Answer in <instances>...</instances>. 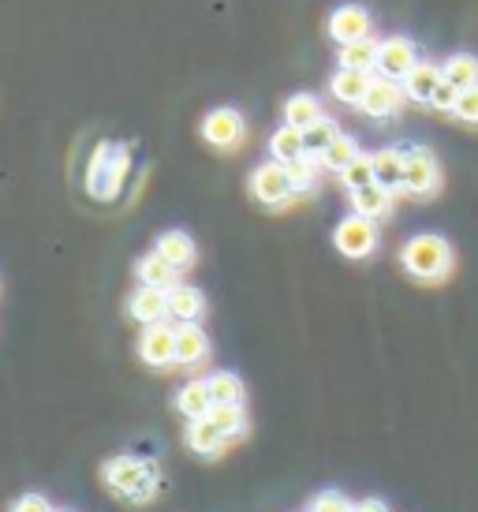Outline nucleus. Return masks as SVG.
<instances>
[{
	"instance_id": "nucleus-6",
	"label": "nucleus",
	"mask_w": 478,
	"mask_h": 512,
	"mask_svg": "<svg viewBox=\"0 0 478 512\" xmlns=\"http://www.w3.org/2000/svg\"><path fill=\"white\" fill-rule=\"evenodd\" d=\"M251 195L262 202V206H284V202L296 195V184H292L288 165H281V161H266L262 169H254Z\"/></svg>"
},
{
	"instance_id": "nucleus-36",
	"label": "nucleus",
	"mask_w": 478,
	"mask_h": 512,
	"mask_svg": "<svg viewBox=\"0 0 478 512\" xmlns=\"http://www.w3.org/2000/svg\"><path fill=\"white\" fill-rule=\"evenodd\" d=\"M12 512H57V509H53L42 494H23V498L12 505Z\"/></svg>"
},
{
	"instance_id": "nucleus-26",
	"label": "nucleus",
	"mask_w": 478,
	"mask_h": 512,
	"mask_svg": "<svg viewBox=\"0 0 478 512\" xmlns=\"http://www.w3.org/2000/svg\"><path fill=\"white\" fill-rule=\"evenodd\" d=\"M378 45L381 42H374V38L340 45V68H352V72H374V64H378Z\"/></svg>"
},
{
	"instance_id": "nucleus-14",
	"label": "nucleus",
	"mask_w": 478,
	"mask_h": 512,
	"mask_svg": "<svg viewBox=\"0 0 478 512\" xmlns=\"http://www.w3.org/2000/svg\"><path fill=\"white\" fill-rule=\"evenodd\" d=\"M352 210L370 217V221H381V217L393 214V191L381 184L359 187V191H352Z\"/></svg>"
},
{
	"instance_id": "nucleus-9",
	"label": "nucleus",
	"mask_w": 478,
	"mask_h": 512,
	"mask_svg": "<svg viewBox=\"0 0 478 512\" xmlns=\"http://www.w3.org/2000/svg\"><path fill=\"white\" fill-rule=\"evenodd\" d=\"M370 27H374V19H370V12L359 8V4H344V8H337V12L329 15V34H333V42H340V45L370 38Z\"/></svg>"
},
{
	"instance_id": "nucleus-21",
	"label": "nucleus",
	"mask_w": 478,
	"mask_h": 512,
	"mask_svg": "<svg viewBox=\"0 0 478 512\" xmlns=\"http://www.w3.org/2000/svg\"><path fill=\"white\" fill-rule=\"evenodd\" d=\"M176 408L180 415L187 419H206L213 412V393H210V382H187L180 389V397H176Z\"/></svg>"
},
{
	"instance_id": "nucleus-15",
	"label": "nucleus",
	"mask_w": 478,
	"mask_h": 512,
	"mask_svg": "<svg viewBox=\"0 0 478 512\" xmlns=\"http://www.w3.org/2000/svg\"><path fill=\"white\" fill-rule=\"evenodd\" d=\"M370 83H374V75H370V72H352V68H340V72L333 75L329 90H333V98H337L340 105H363Z\"/></svg>"
},
{
	"instance_id": "nucleus-5",
	"label": "nucleus",
	"mask_w": 478,
	"mask_h": 512,
	"mask_svg": "<svg viewBox=\"0 0 478 512\" xmlns=\"http://www.w3.org/2000/svg\"><path fill=\"white\" fill-rule=\"evenodd\" d=\"M437 187H441V165H437V157L430 150H408V161H404V195L411 199H430L437 195Z\"/></svg>"
},
{
	"instance_id": "nucleus-38",
	"label": "nucleus",
	"mask_w": 478,
	"mask_h": 512,
	"mask_svg": "<svg viewBox=\"0 0 478 512\" xmlns=\"http://www.w3.org/2000/svg\"><path fill=\"white\" fill-rule=\"evenodd\" d=\"M57 512H68V509H57Z\"/></svg>"
},
{
	"instance_id": "nucleus-28",
	"label": "nucleus",
	"mask_w": 478,
	"mask_h": 512,
	"mask_svg": "<svg viewBox=\"0 0 478 512\" xmlns=\"http://www.w3.org/2000/svg\"><path fill=\"white\" fill-rule=\"evenodd\" d=\"M337 139H340V128L333 124V120H325V116L318 120V124H314V128L303 131V146H307L310 157H322L329 146L337 143Z\"/></svg>"
},
{
	"instance_id": "nucleus-23",
	"label": "nucleus",
	"mask_w": 478,
	"mask_h": 512,
	"mask_svg": "<svg viewBox=\"0 0 478 512\" xmlns=\"http://www.w3.org/2000/svg\"><path fill=\"white\" fill-rule=\"evenodd\" d=\"M187 445H191L195 453H202V456H217L228 441L221 438V430L213 427L210 415H206V419H191V427H187Z\"/></svg>"
},
{
	"instance_id": "nucleus-31",
	"label": "nucleus",
	"mask_w": 478,
	"mask_h": 512,
	"mask_svg": "<svg viewBox=\"0 0 478 512\" xmlns=\"http://www.w3.org/2000/svg\"><path fill=\"white\" fill-rule=\"evenodd\" d=\"M340 180H344V187H348V191L370 187V184H374V157H370V154H359L352 161V165H348V169L340 172Z\"/></svg>"
},
{
	"instance_id": "nucleus-34",
	"label": "nucleus",
	"mask_w": 478,
	"mask_h": 512,
	"mask_svg": "<svg viewBox=\"0 0 478 512\" xmlns=\"http://www.w3.org/2000/svg\"><path fill=\"white\" fill-rule=\"evenodd\" d=\"M456 120H464V124H471V128H478V86H471V90H464L460 94V101H456Z\"/></svg>"
},
{
	"instance_id": "nucleus-10",
	"label": "nucleus",
	"mask_w": 478,
	"mask_h": 512,
	"mask_svg": "<svg viewBox=\"0 0 478 512\" xmlns=\"http://www.w3.org/2000/svg\"><path fill=\"white\" fill-rule=\"evenodd\" d=\"M404 98H408V94H404V86L393 83V79H381L378 75V79L370 83V90H366V98H363L359 109H363L366 116H374V120H389V116L400 113Z\"/></svg>"
},
{
	"instance_id": "nucleus-22",
	"label": "nucleus",
	"mask_w": 478,
	"mask_h": 512,
	"mask_svg": "<svg viewBox=\"0 0 478 512\" xmlns=\"http://www.w3.org/2000/svg\"><path fill=\"white\" fill-rule=\"evenodd\" d=\"M318 120H322V101L314 98V94H296V98H288V105H284V124L307 131V128H314Z\"/></svg>"
},
{
	"instance_id": "nucleus-12",
	"label": "nucleus",
	"mask_w": 478,
	"mask_h": 512,
	"mask_svg": "<svg viewBox=\"0 0 478 512\" xmlns=\"http://www.w3.org/2000/svg\"><path fill=\"white\" fill-rule=\"evenodd\" d=\"M127 314L142 322V326H157L169 318V292L165 288H146L142 285L135 296L127 299Z\"/></svg>"
},
{
	"instance_id": "nucleus-17",
	"label": "nucleus",
	"mask_w": 478,
	"mask_h": 512,
	"mask_svg": "<svg viewBox=\"0 0 478 512\" xmlns=\"http://www.w3.org/2000/svg\"><path fill=\"white\" fill-rule=\"evenodd\" d=\"M404 161L408 150H378L374 154V184L389 187V191H404Z\"/></svg>"
},
{
	"instance_id": "nucleus-29",
	"label": "nucleus",
	"mask_w": 478,
	"mask_h": 512,
	"mask_svg": "<svg viewBox=\"0 0 478 512\" xmlns=\"http://www.w3.org/2000/svg\"><path fill=\"white\" fill-rule=\"evenodd\" d=\"M355 157H359V143H355V139H348V135H340L337 143L329 146V150H325L318 161H322L329 172H344L355 161Z\"/></svg>"
},
{
	"instance_id": "nucleus-8",
	"label": "nucleus",
	"mask_w": 478,
	"mask_h": 512,
	"mask_svg": "<svg viewBox=\"0 0 478 512\" xmlns=\"http://www.w3.org/2000/svg\"><path fill=\"white\" fill-rule=\"evenodd\" d=\"M139 356L146 367H172L176 363V329L157 322V326L142 329V341H139Z\"/></svg>"
},
{
	"instance_id": "nucleus-27",
	"label": "nucleus",
	"mask_w": 478,
	"mask_h": 512,
	"mask_svg": "<svg viewBox=\"0 0 478 512\" xmlns=\"http://www.w3.org/2000/svg\"><path fill=\"white\" fill-rule=\"evenodd\" d=\"M269 150H273V157H277L281 165H292V161H299V157L307 154V146H303V131L292 128V124H284L281 131H273Z\"/></svg>"
},
{
	"instance_id": "nucleus-37",
	"label": "nucleus",
	"mask_w": 478,
	"mask_h": 512,
	"mask_svg": "<svg viewBox=\"0 0 478 512\" xmlns=\"http://www.w3.org/2000/svg\"><path fill=\"white\" fill-rule=\"evenodd\" d=\"M355 512H389V505L381 498H363L359 505H355Z\"/></svg>"
},
{
	"instance_id": "nucleus-13",
	"label": "nucleus",
	"mask_w": 478,
	"mask_h": 512,
	"mask_svg": "<svg viewBox=\"0 0 478 512\" xmlns=\"http://www.w3.org/2000/svg\"><path fill=\"white\" fill-rule=\"evenodd\" d=\"M210 356V337L198 322H183L176 326V363L180 367H195Z\"/></svg>"
},
{
	"instance_id": "nucleus-7",
	"label": "nucleus",
	"mask_w": 478,
	"mask_h": 512,
	"mask_svg": "<svg viewBox=\"0 0 478 512\" xmlns=\"http://www.w3.org/2000/svg\"><path fill=\"white\" fill-rule=\"evenodd\" d=\"M150 475H154V468H150V464H142V460H131V456H113V460L101 468L105 486L127 501H131V494H135Z\"/></svg>"
},
{
	"instance_id": "nucleus-19",
	"label": "nucleus",
	"mask_w": 478,
	"mask_h": 512,
	"mask_svg": "<svg viewBox=\"0 0 478 512\" xmlns=\"http://www.w3.org/2000/svg\"><path fill=\"white\" fill-rule=\"evenodd\" d=\"M169 314L176 322H198L202 314H206V296L191 285H176L169 288Z\"/></svg>"
},
{
	"instance_id": "nucleus-32",
	"label": "nucleus",
	"mask_w": 478,
	"mask_h": 512,
	"mask_svg": "<svg viewBox=\"0 0 478 512\" xmlns=\"http://www.w3.org/2000/svg\"><path fill=\"white\" fill-rule=\"evenodd\" d=\"M288 172H292V184H296V191H310V187L318 184V165H314V157L303 154L299 161H292L288 165Z\"/></svg>"
},
{
	"instance_id": "nucleus-16",
	"label": "nucleus",
	"mask_w": 478,
	"mask_h": 512,
	"mask_svg": "<svg viewBox=\"0 0 478 512\" xmlns=\"http://www.w3.org/2000/svg\"><path fill=\"white\" fill-rule=\"evenodd\" d=\"M441 68L437 64H426V60H419V68L404 79V94H408V101H415V105H430L434 101V90L441 86Z\"/></svg>"
},
{
	"instance_id": "nucleus-3",
	"label": "nucleus",
	"mask_w": 478,
	"mask_h": 512,
	"mask_svg": "<svg viewBox=\"0 0 478 512\" xmlns=\"http://www.w3.org/2000/svg\"><path fill=\"white\" fill-rule=\"evenodd\" d=\"M333 243L344 258H370L378 251V221H370L363 214L344 217L333 232Z\"/></svg>"
},
{
	"instance_id": "nucleus-33",
	"label": "nucleus",
	"mask_w": 478,
	"mask_h": 512,
	"mask_svg": "<svg viewBox=\"0 0 478 512\" xmlns=\"http://www.w3.org/2000/svg\"><path fill=\"white\" fill-rule=\"evenodd\" d=\"M310 512H355V505L340 490H322L318 498L310 501Z\"/></svg>"
},
{
	"instance_id": "nucleus-25",
	"label": "nucleus",
	"mask_w": 478,
	"mask_h": 512,
	"mask_svg": "<svg viewBox=\"0 0 478 512\" xmlns=\"http://www.w3.org/2000/svg\"><path fill=\"white\" fill-rule=\"evenodd\" d=\"M210 423L221 430L225 441H236L247 434V415H243V404H213Z\"/></svg>"
},
{
	"instance_id": "nucleus-20",
	"label": "nucleus",
	"mask_w": 478,
	"mask_h": 512,
	"mask_svg": "<svg viewBox=\"0 0 478 512\" xmlns=\"http://www.w3.org/2000/svg\"><path fill=\"white\" fill-rule=\"evenodd\" d=\"M135 273H139V281L146 288H176V277H180V270L172 266V262H165V258L157 255H146V258H139V266H135Z\"/></svg>"
},
{
	"instance_id": "nucleus-2",
	"label": "nucleus",
	"mask_w": 478,
	"mask_h": 512,
	"mask_svg": "<svg viewBox=\"0 0 478 512\" xmlns=\"http://www.w3.org/2000/svg\"><path fill=\"white\" fill-rule=\"evenodd\" d=\"M124 172H127V154L124 146H113L105 143L98 146V154H94V161H90V191L98 195V199H113L116 191H120V184H124Z\"/></svg>"
},
{
	"instance_id": "nucleus-18",
	"label": "nucleus",
	"mask_w": 478,
	"mask_h": 512,
	"mask_svg": "<svg viewBox=\"0 0 478 512\" xmlns=\"http://www.w3.org/2000/svg\"><path fill=\"white\" fill-rule=\"evenodd\" d=\"M157 255L165 258V262H172L176 270H187V266H195V240L187 236V232H180V228H172V232H165L161 240H157Z\"/></svg>"
},
{
	"instance_id": "nucleus-24",
	"label": "nucleus",
	"mask_w": 478,
	"mask_h": 512,
	"mask_svg": "<svg viewBox=\"0 0 478 512\" xmlns=\"http://www.w3.org/2000/svg\"><path fill=\"white\" fill-rule=\"evenodd\" d=\"M441 75H445V83H452L456 90H471L478 86V57L471 53H456L441 64Z\"/></svg>"
},
{
	"instance_id": "nucleus-4",
	"label": "nucleus",
	"mask_w": 478,
	"mask_h": 512,
	"mask_svg": "<svg viewBox=\"0 0 478 512\" xmlns=\"http://www.w3.org/2000/svg\"><path fill=\"white\" fill-rule=\"evenodd\" d=\"M415 68H419V49H415L411 38L396 34V38H385V42L378 45V64H374V72H378L381 79L404 83Z\"/></svg>"
},
{
	"instance_id": "nucleus-30",
	"label": "nucleus",
	"mask_w": 478,
	"mask_h": 512,
	"mask_svg": "<svg viewBox=\"0 0 478 512\" xmlns=\"http://www.w3.org/2000/svg\"><path fill=\"white\" fill-rule=\"evenodd\" d=\"M210 393H213V404H243V382H239L236 374H213L210 378Z\"/></svg>"
},
{
	"instance_id": "nucleus-35",
	"label": "nucleus",
	"mask_w": 478,
	"mask_h": 512,
	"mask_svg": "<svg viewBox=\"0 0 478 512\" xmlns=\"http://www.w3.org/2000/svg\"><path fill=\"white\" fill-rule=\"evenodd\" d=\"M460 94H464V90H456L452 83H445V79H441V86L434 90V101H430V105H434V109H441V113H456V101H460Z\"/></svg>"
},
{
	"instance_id": "nucleus-39",
	"label": "nucleus",
	"mask_w": 478,
	"mask_h": 512,
	"mask_svg": "<svg viewBox=\"0 0 478 512\" xmlns=\"http://www.w3.org/2000/svg\"><path fill=\"white\" fill-rule=\"evenodd\" d=\"M307 512H310V509H307Z\"/></svg>"
},
{
	"instance_id": "nucleus-11",
	"label": "nucleus",
	"mask_w": 478,
	"mask_h": 512,
	"mask_svg": "<svg viewBox=\"0 0 478 512\" xmlns=\"http://www.w3.org/2000/svg\"><path fill=\"white\" fill-rule=\"evenodd\" d=\"M202 135L210 146H221V150H232V146L243 139V116L236 109H213L206 120H202Z\"/></svg>"
},
{
	"instance_id": "nucleus-1",
	"label": "nucleus",
	"mask_w": 478,
	"mask_h": 512,
	"mask_svg": "<svg viewBox=\"0 0 478 512\" xmlns=\"http://www.w3.org/2000/svg\"><path fill=\"white\" fill-rule=\"evenodd\" d=\"M400 262H404V270H408L411 281H419V285H441L452 273V266H456V251H452V243L445 240V236L419 232V236H411V240L404 243Z\"/></svg>"
}]
</instances>
